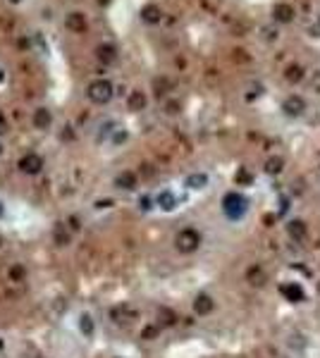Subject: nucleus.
I'll return each instance as SVG.
<instances>
[{
  "label": "nucleus",
  "instance_id": "1",
  "mask_svg": "<svg viewBox=\"0 0 320 358\" xmlns=\"http://www.w3.org/2000/svg\"><path fill=\"white\" fill-rule=\"evenodd\" d=\"M222 213H225L227 218L237 222V220H242L246 213H249V198L239 191H227L222 196Z\"/></svg>",
  "mask_w": 320,
  "mask_h": 358
},
{
  "label": "nucleus",
  "instance_id": "27",
  "mask_svg": "<svg viewBox=\"0 0 320 358\" xmlns=\"http://www.w3.org/2000/svg\"><path fill=\"white\" fill-rule=\"evenodd\" d=\"M3 215H5V208H3V203H0V218H3Z\"/></svg>",
  "mask_w": 320,
  "mask_h": 358
},
{
  "label": "nucleus",
  "instance_id": "11",
  "mask_svg": "<svg viewBox=\"0 0 320 358\" xmlns=\"http://www.w3.org/2000/svg\"><path fill=\"white\" fill-rule=\"evenodd\" d=\"M273 17H275V22L277 24H289L292 19H294V8L287 5V3H280V5H275Z\"/></svg>",
  "mask_w": 320,
  "mask_h": 358
},
{
  "label": "nucleus",
  "instance_id": "9",
  "mask_svg": "<svg viewBox=\"0 0 320 358\" xmlns=\"http://www.w3.org/2000/svg\"><path fill=\"white\" fill-rule=\"evenodd\" d=\"M177 203H180V198L174 196V191H170V189H165V191H160V194L156 196V205L160 208V211L170 213L177 208Z\"/></svg>",
  "mask_w": 320,
  "mask_h": 358
},
{
  "label": "nucleus",
  "instance_id": "25",
  "mask_svg": "<svg viewBox=\"0 0 320 358\" xmlns=\"http://www.w3.org/2000/svg\"><path fill=\"white\" fill-rule=\"evenodd\" d=\"M8 84V72H5V67H0V86Z\"/></svg>",
  "mask_w": 320,
  "mask_h": 358
},
{
  "label": "nucleus",
  "instance_id": "12",
  "mask_svg": "<svg viewBox=\"0 0 320 358\" xmlns=\"http://www.w3.org/2000/svg\"><path fill=\"white\" fill-rule=\"evenodd\" d=\"M141 19L146 24H158L163 19V10L158 8V5H146V8L141 10Z\"/></svg>",
  "mask_w": 320,
  "mask_h": 358
},
{
  "label": "nucleus",
  "instance_id": "24",
  "mask_svg": "<svg viewBox=\"0 0 320 358\" xmlns=\"http://www.w3.org/2000/svg\"><path fill=\"white\" fill-rule=\"evenodd\" d=\"M167 115H177V112H180V103L177 101H172V103H167Z\"/></svg>",
  "mask_w": 320,
  "mask_h": 358
},
{
  "label": "nucleus",
  "instance_id": "13",
  "mask_svg": "<svg viewBox=\"0 0 320 358\" xmlns=\"http://www.w3.org/2000/svg\"><path fill=\"white\" fill-rule=\"evenodd\" d=\"M34 125L39 127V129H48V127L53 125V115H50V110L48 108H39L34 112Z\"/></svg>",
  "mask_w": 320,
  "mask_h": 358
},
{
  "label": "nucleus",
  "instance_id": "3",
  "mask_svg": "<svg viewBox=\"0 0 320 358\" xmlns=\"http://www.w3.org/2000/svg\"><path fill=\"white\" fill-rule=\"evenodd\" d=\"M201 242H203L201 232L194 229V227H184V229H180V234L174 236V246H177V251H182V253H194V251H198Z\"/></svg>",
  "mask_w": 320,
  "mask_h": 358
},
{
  "label": "nucleus",
  "instance_id": "14",
  "mask_svg": "<svg viewBox=\"0 0 320 358\" xmlns=\"http://www.w3.org/2000/svg\"><path fill=\"white\" fill-rule=\"evenodd\" d=\"M306 77V70L301 65H289L287 70H284V79H287L289 84H299V81H304Z\"/></svg>",
  "mask_w": 320,
  "mask_h": 358
},
{
  "label": "nucleus",
  "instance_id": "6",
  "mask_svg": "<svg viewBox=\"0 0 320 358\" xmlns=\"http://www.w3.org/2000/svg\"><path fill=\"white\" fill-rule=\"evenodd\" d=\"M282 110L287 117H301L306 112V101L301 96H287L284 103H282Z\"/></svg>",
  "mask_w": 320,
  "mask_h": 358
},
{
  "label": "nucleus",
  "instance_id": "2",
  "mask_svg": "<svg viewBox=\"0 0 320 358\" xmlns=\"http://www.w3.org/2000/svg\"><path fill=\"white\" fill-rule=\"evenodd\" d=\"M86 96H89V101H94L96 105H105V103L112 101L115 88H112V84H110L108 79H96V81H91V84H89V91H86Z\"/></svg>",
  "mask_w": 320,
  "mask_h": 358
},
{
  "label": "nucleus",
  "instance_id": "21",
  "mask_svg": "<svg viewBox=\"0 0 320 358\" xmlns=\"http://www.w3.org/2000/svg\"><path fill=\"white\" fill-rule=\"evenodd\" d=\"M253 182V177H251L249 170H239L237 172V184H251Z\"/></svg>",
  "mask_w": 320,
  "mask_h": 358
},
{
  "label": "nucleus",
  "instance_id": "7",
  "mask_svg": "<svg viewBox=\"0 0 320 358\" xmlns=\"http://www.w3.org/2000/svg\"><path fill=\"white\" fill-rule=\"evenodd\" d=\"M213 311H215V299H213L211 294H206V291L196 294V299H194V313L196 315H211Z\"/></svg>",
  "mask_w": 320,
  "mask_h": 358
},
{
  "label": "nucleus",
  "instance_id": "28",
  "mask_svg": "<svg viewBox=\"0 0 320 358\" xmlns=\"http://www.w3.org/2000/svg\"><path fill=\"white\" fill-rule=\"evenodd\" d=\"M0 153H3V141H0Z\"/></svg>",
  "mask_w": 320,
  "mask_h": 358
},
{
  "label": "nucleus",
  "instance_id": "18",
  "mask_svg": "<svg viewBox=\"0 0 320 358\" xmlns=\"http://www.w3.org/2000/svg\"><path fill=\"white\" fill-rule=\"evenodd\" d=\"M79 330H81L86 337H94V320H91L89 313H84V315L79 318Z\"/></svg>",
  "mask_w": 320,
  "mask_h": 358
},
{
  "label": "nucleus",
  "instance_id": "20",
  "mask_svg": "<svg viewBox=\"0 0 320 358\" xmlns=\"http://www.w3.org/2000/svg\"><path fill=\"white\" fill-rule=\"evenodd\" d=\"M98 57H101V60H103V57H108L110 63H112L118 55H115V48H112V46H101V48H98Z\"/></svg>",
  "mask_w": 320,
  "mask_h": 358
},
{
  "label": "nucleus",
  "instance_id": "4",
  "mask_svg": "<svg viewBox=\"0 0 320 358\" xmlns=\"http://www.w3.org/2000/svg\"><path fill=\"white\" fill-rule=\"evenodd\" d=\"M284 229H287L289 239L297 244H304L306 236H308V225H306V220H301V218H292L287 225H284Z\"/></svg>",
  "mask_w": 320,
  "mask_h": 358
},
{
  "label": "nucleus",
  "instance_id": "26",
  "mask_svg": "<svg viewBox=\"0 0 320 358\" xmlns=\"http://www.w3.org/2000/svg\"><path fill=\"white\" fill-rule=\"evenodd\" d=\"M10 3H12V5H22L24 0H10Z\"/></svg>",
  "mask_w": 320,
  "mask_h": 358
},
{
  "label": "nucleus",
  "instance_id": "15",
  "mask_svg": "<svg viewBox=\"0 0 320 358\" xmlns=\"http://www.w3.org/2000/svg\"><path fill=\"white\" fill-rule=\"evenodd\" d=\"M282 170H284V160H282L280 156H273V158H268V160H266V174L277 177Z\"/></svg>",
  "mask_w": 320,
  "mask_h": 358
},
{
  "label": "nucleus",
  "instance_id": "8",
  "mask_svg": "<svg viewBox=\"0 0 320 358\" xmlns=\"http://www.w3.org/2000/svg\"><path fill=\"white\" fill-rule=\"evenodd\" d=\"M19 167H22V172H26V174H39L41 167H43V158L36 156V153H26V156L19 160Z\"/></svg>",
  "mask_w": 320,
  "mask_h": 358
},
{
  "label": "nucleus",
  "instance_id": "22",
  "mask_svg": "<svg viewBox=\"0 0 320 358\" xmlns=\"http://www.w3.org/2000/svg\"><path fill=\"white\" fill-rule=\"evenodd\" d=\"M263 39H266V41L277 39V26H263Z\"/></svg>",
  "mask_w": 320,
  "mask_h": 358
},
{
  "label": "nucleus",
  "instance_id": "10",
  "mask_svg": "<svg viewBox=\"0 0 320 358\" xmlns=\"http://www.w3.org/2000/svg\"><path fill=\"white\" fill-rule=\"evenodd\" d=\"M208 182H211V177H208L206 172H191V174L184 179V187L191 189V191H201V189L208 187Z\"/></svg>",
  "mask_w": 320,
  "mask_h": 358
},
{
  "label": "nucleus",
  "instance_id": "29",
  "mask_svg": "<svg viewBox=\"0 0 320 358\" xmlns=\"http://www.w3.org/2000/svg\"><path fill=\"white\" fill-rule=\"evenodd\" d=\"M318 294H320V280H318Z\"/></svg>",
  "mask_w": 320,
  "mask_h": 358
},
{
  "label": "nucleus",
  "instance_id": "5",
  "mask_svg": "<svg viewBox=\"0 0 320 358\" xmlns=\"http://www.w3.org/2000/svg\"><path fill=\"white\" fill-rule=\"evenodd\" d=\"M280 294L287 299L289 304H304L306 301V289L299 282H284V284H280Z\"/></svg>",
  "mask_w": 320,
  "mask_h": 358
},
{
  "label": "nucleus",
  "instance_id": "17",
  "mask_svg": "<svg viewBox=\"0 0 320 358\" xmlns=\"http://www.w3.org/2000/svg\"><path fill=\"white\" fill-rule=\"evenodd\" d=\"M146 94L143 91H132L129 94V110H143L146 108Z\"/></svg>",
  "mask_w": 320,
  "mask_h": 358
},
{
  "label": "nucleus",
  "instance_id": "16",
  "mask_svg": "<svg viewBox=\"0 0 320 358\" xmlns=\"http://www.w3.org/2000/svg\"><path fill=\"white\" fill-rule=\"evenodd\" d=\"M115 184H118L120 189H127V191H129V189L136 187V174H134V172H122V174L115 177Z\"/></svg>",
  "mask_w": 320,
  "mask_h": 358
},
{
  "label": "nucleus",
  "instance_id": "19",
  "mask_svg": "<svg viewBox=\"0 0 320 358\" xmlns=\"http://www.w3.org/2000/svg\"><path fill=\"white\" fill-rule=\"evenodd\" d=\"M127 136H129V134H127L122 127H118V129L112 132V136H110V143H112V146H118V143H125Z\"/></svg>",
  "mask_w": 320,
  "mask_h": 358
},
{
  "label": "nucleus",
  "instance_id": "23",
  "mask_svg": "<svg viewBox=\"0 0 320 358\" xmlns=\"http://www.w3.org/2000/svg\"><path fill=\"white\" fill-rule=\"evenodd\" d=\"M153 203H156V198H151V196H141V198H139V205L143 208V211H151V208H153Z\"/></svg>",
  "mask_w": 320,
  "mask_h": 358
}]
</instances>
